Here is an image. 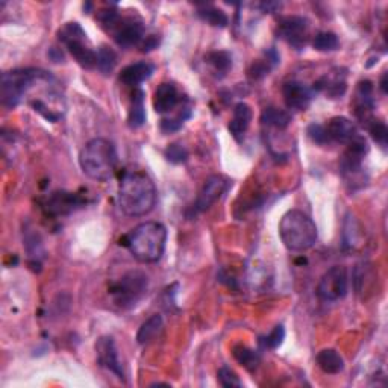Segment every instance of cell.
<instances>
[{
  "instance_id": "36",
  "label": "cell",
  "mask_w": 388,
  "mask_h": 388,
  "mask_svg": "<svg viewBox=\"0 0 388 388\" xmlns=\"http://www.w3.org/2000/svg\"><path fill=\"white\" fill-rule=\"evenodd\" d=\"M385 79H387V75H384V76H382V79H381V89H382V93H384V94L387 93V85H385Z\"/></svg>"
},
{
  "instance_id": "11",
  "label": "cell",
  "mask_w": 388,
  "mask_h": 388,
  "mask_svg": "<svg viewBox=\"0 0 388 388\" xmlns=\"http://www.w3.org/2000/svg\"><path fill=\"white\" fill-rule=\"evenodd\" d=\"M229 187V180L220 175H213L205 180L203 187L201 188L199 196H197L196 203H194V211L196 213H203L210 210L211 206L217 202L220 197L227 193Z\"/></svg>"
},
{
  "instance_id": "2",
  "label": "cell",
  "mask_w": 388,
  "mask_h": 388,
  "mask_svg": "<svg viewBox=\"0 0 388 388\" xmlns=\"http://www.w3.org/2000/svg\"><path fill=\"white\" fill-rule=\"evenodd\" d=\"M123 241L138 263H158L166 250L167 229L159 222H144L135 227Z\"/></svg>"
},
{
  "instance_id": "14",
  "label": "cell",
  "mask_w": 388,
  "mask_h": 388,
  "mask_svg": "<svg viewBox=\"0 0 388 388\" xmlns=\"http://www.w3.org/2000/svg\"><path fill=\"white\" fill-rule=\"evenodd\" d=\"M84 205V199L75 193H67V192H57L53 193L44 208H46L48 214L50 215H66L73 213L75 210L80 208Z\"/></svg>"
},
{
  "instance_id": "10",
  "label": "cell",
  "mask_w": 388,
  "mask_h": 388,
  "mask_svg": "<svg viewBox=\"0 0 388 388\" xmlns=\"http://www.w3.org/2000/svg\"><path fill=\"white\" fill-rule=\"evenodd\" d=\"M279 37L285 40L290 46L301 49L310 38V22L305 17L288 15L279 22L278 26Z\"/></svg>"
},
{
  "instance_id": "3",
  "label": "cell",
  "mask_w": 388,
  "mask_h": 388,
  "mask_svg": "<svg viewBox=\"0 0 388 388\" xmlns=\"http://www.w3.org/2000/svg\"><path fill=\"white\" fill-rule=\"evenodd\" d=\"M79 164L84 173L97 182L113 179L119 164L114 143L106 138L89 140L79 153Z\"/></svg>"
},
{
  "instance_id": "31",
  "label": "cell",
  "mask_w": 388,
  "mask_h": 388,
  "mask_svg": "<svg viewBox=\"0 0 388 388\" xmlns=\"http://www.w3.org/2000/svg\"><path fill=\"white\" fill-rule=\"evenodd\" d=\"M164 157L171 164H184L188 159V150L179 143H171L164 150Z\"/></svg>"
},
{
  "instance_id": "6",
  "label": "cell",
  "mask_w": 388,
  "mask_h": 388,
  "mask_svg": "<svg viewBox=\"0 0 388 388\" xmlns=\"http://www.w3.org/2000/svg\"><path fill=\"white\" fill-rule=\"evenodd\" d=\"M103 28L113 34L114 41L122 48L140 46L141 41L146 37L144 24L135 17H122L117 11H102L99 13Z\"/></svg>"
},
{
  "instance_id": "17",
  "label": "cell",
  "mask_w": 388,
  "mask_h": 388,
  "mask_svg": "<svg viewBox=\"0 0 388 388\" xmlns=\"http://www.w3.org/2000/svg\"><path fill=\"white\" fill-rule=\"evenodd\" d=\"M153 71H155V66L150 64V62H148V61H140V62H134V64L126 66L120 71L119 78L124 85L137 88L140 84L144 82V80L150 79Z\"/></svg>"
},
{
  "instance_id": "29",
  "label": "cell",
  "mask_w": 388,
  "mask_h": 388,
  "mask_svg": "<svg viewBox=\"0 0 388 388\" xmlns=\"http://www.w3.org/2000/svg\"><path fill=\"white\" fill-rule=\"evenodd\" d=\"M372 276V266L363 263L358 264L354 270V284H355V290L357 293H363L366 288L368 287V284L373 281V279H367Z\"/></svg>"
},
{
  "instance_id": "32",
  "label": "cell",
  "mask_w": 388,
  "mask_h": 388,
  "mask_svg": "<svg viewBox=\"0 0 388 388\" xmlns=\"http://www.w3.org/2000/svg\"><path fill=\"white\" fill-rule=\"evenodd\" d=\"M217 378H219V382L222 387L224 388H233V387H243V382L240 381V378L238 375L233 372L232 368L229 367H222L219 368V372H217Z\"/></svg>"
},
{
  "instance_id": "24",
  "label": "cell",
  "mask_w": 388,
  "mask_h": 388,
  "mask_svg": "<svg viewBox=\"0 0 388 388\" xmlns=\"http://www.w3.org/2000/svg\"><path fill=\"white\" fill-rule=\"evenodd\" d=\"M192 115V111H189V108L182 106V110H180L176 115L173 117H166V119L161 120V131L162 134H173L176 131H179L182 128L185 120L188 117Z\"/></svg>"
},
{
  "instance_id": "4",
  "label": "cell",
  "mask_w": 388,
  "mask_h": 388,
  "mask_svg": "<svg viewBox=\"0 0 388 388\" xmlns=\"http://www.w3.org/2000/svg\"><path fill=\"white\" fill-rule=\"evenodd\" d=\"M279 237L288 250L303 252L315 245L319 231L308 214L301 210H290L282 215L279 223Z\"/></svg>"
},
{
  "instance_id": "13",
  "label": "cell",
  "mask_w": 388,
  "mask_h": 388,
  "mask_svg": "<svg viewBox=\"0 0 388 388\" xmlns=\"http://www.w3.org/2000/svg\"><path fill=\"white\" fill-rule=\"evenodd\" d=\"M282 94L288 110L305 111L312 101L314 89L299 80H290L284 85Z\"/></svg>"
},
{
  "instance_id": "26",
  "label": "cell",
  "mask_w": 388,
  "mask_h": 388,
  "mask_svg": "<svg viewBox=\"0 0 388 388\" xmlns=\"http://www.w3.org/2000/svg\"><path fill=\"white\" fill-rule=\"evenodd\" d=\"M199 17L202 20H205L206 23H210L211 26H215V28H224L228 24V17L223 11L217 10V8L213 6H203L202 10H199Z\"/></svg>"
},
{
  "instance_id": "19",
  "label": "cell",
  "mask_w": 388,
  "mask_h": 388,
  "mask_svg": "<svg viewBox=\"0 0 388 388\" xmlns=\"http://www.w3.org/2000/svg\"><path fill=\"white\" fill-rule=\"evenodd\" d=\"M146 93L140 88H135L131 96V105L128 111V124L132 129H138L146 122V106H144Z\"/></svg>"
},
{
  "instance_id": "35",
  "label": "cell",
  "mask_w": 388,
  "mask_h": 388,
  "mask_svg": "<svg viewBox=\"0 0 388 388\" xmlns=\"http://www.w3.org/2000/svg\"><path fill=\"white\" fill-rule=\"evenodd\" d=\"M158 44H159V40L157 35H150V37H144V40L140 44V48L143 52H150L153 49H157Z\"/></svg>"
},
{
  "instance_id": "28",
  "label": "cell",
  "mask_w": 388,
  "mask_h": 388,
  "mask_svg": "<svg viewBox=\"0 0 388 388\" xmlns=\"http://www.w3.org/2000/svg\"><path fill=\"white\" fill-rule=\"evenodd\" d=\"M206 62L211 64L215 70L220 71V73H227V71L232 67V58L228 52L217 50V52H210L208 55L205 57Z\"/></svg>"
},
{
  "instance_id": "1",
  "label": "cell",
  "mask_w": 388,
  "mask_h": 388,
  "mask_svg": "<svg viewBox=\"0 0 388 388\" xmlns=\"http://www.w3.org/2000/svg\"><path fill=\"white\" fill-rule=\"evenodd\" d=\"M119 206L128 217H143L157 205V187L143 171H128L119 184Z\"/></svg>"
},
{
  "instance_id": "15",
  "label": "cell",
  "mask_w": 388,
  "mask_h": 388,
  "mask_svg": "<svg viewBox=\"0 0 388 388\" xmlns=\"http://www.w3.org/2000/svg\"><path fill=\"white\" fill-rule=\"evenodd\" d=\"M324 129H326L329 141H337L343 144L350 143L358 135L355 123L349 120L347 117H341V115L332 117V119L328 122V124L324 126Z\"/></svg>"
},
{
  "instance_id": "7",
  "label": "cell",
  "mask_w": 388,
  "mask_h": 388,
  "mask_svg": "<svg viewBox=\"0 0 388 388\" xmlns=\"http://www.w3.org/2000/svg\"><path fill=\"white\" fill-rule=\"evenodd\" d=\"M148 287V275L141 272V270H131V272L124 273L115 284H113L110 288V294L117 306L128 310L140 302L141 297L146 294Z\"/></svg>"
},
{
  "instance_id": "5",
  "label": "cell",
  "mask_w": 388,
  "mask_h": 388,
  "mask_svg": "<svg viewBox=\"0 0 388 388\" xmlns=\"http://www.w3.org/2000/svg\"><path fill=\"white\" fill-rule=\"evenodd\" d=\"M50 79L48 71L38 69H17L5 71L0 82V101L5 108H15L37 80Z\"/></svg>"
},
{
  "instance_id": "22",
  "label": "cell",
  "mask_w": 388,
  "mask_h": 388,
  "mask_svg": "<svg viewBox=\"0 0 388 388\" xmlns=\"http://www.w3.org/2000/svg\"><path fill=\"white\" fill-rule=\"evenodd\" d=\"M261 122L276 129H285L292 123V115L285 110H281V108L268 106L261 114Z\"/></svg>"
},
{
  "instance_id": "12",
  "label": "cell",
  "mask_w": 388,
  "mask_h": 388,
  "mask_svg": "<svg viewBox=\"0 0 388 388\" xmlns=\"http://www.w3.org/2000/svg\"><path fill=\"white\" fill-rule=\"evenodd\" d=\"M96 354H97V363L101 367L110 370L117 378L123 379V367L119 359V352L115 347V341L113 337H101L96 343Z\"/></svg>"
},
{
  "instance_id": "23",
  "label": "cell",
  "mask_w": 388,
  "mask_h": 388,
  "mask_svg": "<svg viewBox=\"0 0 388 388\" xmlns=\"http://www.w3.org/2000/svg\"><path fill=\"white\" fill-rule=\"evenodd\" d=\"M233 358L238 361V364H241L246 370H249V372H255L261 363V358L257 352L254 349L243 346V345H238L233 347Z\"/></svg>"
},
{
  "instance_id": "21",
  "label": "cell",
  "mask_w": 388,
  "mask_h": 388,
  "mask_svg": "<svg viewBox=\"0 0 388 388\" xmlns=\"http://www.w3.org/2000/svg\"><path fill=\"white\" fill-rule=\"evenodd\" d=\"M162 328H164V322H162L161 315L159 314L150 315V317L141 324L137 332L138 345L141 346L149 345V343H152L162 332Z\"/></svg>"
},
{
  "instance_id": "20",
  "label": "cell",
  "mask_w": 388,
  "mask_h": 388,
  "mask_svg": "<svg viewBox=\"0 0 388 388\" xmlns=\"http://www.w3.org/2000/svg\"><path fill=\"white\" fill-rule=\"evenodd\" d=\"M315 361H317V366L322 368V372L328 375H338L345 370V359L336 349L320 350Z\"/></svg>"
},
{
  "instance_id": "25",
  "label": "cell",
  "mask_w": 388,
  "mask_h": 388,
  "mask_svg": "<svg viewBox=\"0 0 388 388\" xmlns=\"http://www.w3.org/2000/svg\"><path fill=\"white\" fill-rule=\"evenodd\" d=\"M340 46L338 37L333 32H319L315 34V37L312 40V48L319 52H332L337 50Z\"/></svg>"
},
{
  "instance_id": "33",
  "label": "cell",
  "mask_w": 388,
  "mask_h": 388,
  "mask_svg": "<svg viewBox=\"0 0 388 388\" xmlns=\"http://www.w3.org/2000/svg\"><path fill=\"white\" fill-rule=\"evenodd\" d=\"M284 338H285V329L282 324H278V326L266 337L264 343L268 349H278L282 345Z\"/></svg>"
},
{
  "instance_id": "34",
  "label": "cell",
  "mask_w": 388,
  "mask_h": 388,
  "mask_svg": "<svg viewBox=\"0 0 388 388\" xmlns=\"http://www.w3.org/2000/svg\"><path fill=\"white\" fill-rule=\"evenodd\" d=\"M308 135H310V138L317 144L329 143L326 129H324V126H322V124H311L308 128Z\"/></svg>"
},
{
  "instance_id": "16",
  "label": "cell",
  "mask_w": 388,
  "mask_h": 388,
  "mask_svg": "<svg viewBox=\"0 0 388 388\" xmlns=\"http://www.w3.org/2000/svg\"><path fill=\"white\" fill-rule=\"evenodd\" d=\"M180 103V94L175 84L162 82L153 94V108L158 114H168Z\"/></svg>"
},
{
  "instance_id": "8",
  "label": "cell",
  "mask_w": 388,
  "mask_h": 388,
  "mask_svg": "<svg viewBox=\"0 0 388 388\" xmlns=\"http://www.w3.org/2000/svg\"><path fill=\"white\" fill-rule=\"evenodd\" d=\"M59 41L66 44L69 53L78 64L87 69H97V52H94L87 43V34L80 28L79 23H67L64 28L58 32Z\"/></svg>"
},
{
  "instance_id": "27",
  "label": "cell",
  "mask_w": 388,
  "mask_h": 388,
  "mask_svg": "<svg viewBox=\"0 0 388 388\" xmlns=\"http://www.w3.org/2000/svg\"><path fill=\"white\" fill-rule=\"evenodd\" d=\"M117 64V55L115 52L110 48L102 46L97 49V69L102 71L103 75H110Z\"/></svg>"
},
{
  "instance_id": "9",
  "label": "cell",
  "mask_w": 388,
  "mask_h": 388,
  "mask_svg": "<svg viewBox=\"0 0 388 388\" xmlns=\"http://www.w3.org/2000/svg\"><path fill=\"white\" fill-rule=\"evenodd\" d=\"M349 279L345 267L333 266L324 272L317 285V296L324 302H337L347 294Z\"/></svg>"
},
{
  "instance_id": "18",
  "label": "cell",
  "mask_w": 388,
  "mask_h": 388,
  "mask_svg": "<svg viewBox=\"0 0 388 388\" xmlns=\"http://www.w3.org/2000/svg\"><path fill=\"white\" fill-rule=\"evenodd\" d=\"M250 122H252V108L247 103L240 102L233 106L232 120L229 123V132L232 134V137L237 141H241L249 129Z\"/></svg>"
},
{
  "instance_id": "30",
  "label": "cell",
  "mask_w": 388,
  "mask_h": 388,
  "mask_svg": "<svg viewBox=\"0 0 388 388\" xmlns=\"http://www.w3.org/2000/svg\"><path fill=\"white\" fill-rule=\"evenodd\" d=\"M367 129H368L370 135H372V138L379 144V146L387 148L388 129H387V124L384 122L372 119L367 124Z\"/></svg>"
}]
</instances>
